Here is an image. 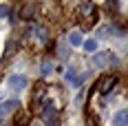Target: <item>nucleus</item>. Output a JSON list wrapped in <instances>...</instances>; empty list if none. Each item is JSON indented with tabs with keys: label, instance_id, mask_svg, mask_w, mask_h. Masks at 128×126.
<instances>
[{
	"label": "nucleus",
	"instance_id": "nucleus-1",
	"mask_svg": "<svg viewBox=\"0 0 128 126\" xmlns=\"http://www.w3.org/2000/svg\"><path fill=\"white\" fill-rule=\"evenodd\" d=\"M4 86L11 93H24V88H29V77L24 73H11V75L7 77Z\"/></svg>",
	"mask_w": 128,
	"mask_h": 126
},
{
	"label": "nucleus",
	"instance_id": "nucleus-2",
	"mask_svg": "<svg viewBox=\"0 0 128 126\" xmlns=\"http://www.w3.org/2000/svg\"><path fill=\"white\" fill-rule=\"evenodd\" d=\"M113 60H115V53H110V51H97L90 58V66L93 69H106V66L113 64Z\"/></svg>",
	"mask_w": 128,
	"mask_h": 126
},
{
	"label": "nucleus",
	"instance_id": "nucleus-3",
	"mask_svg": "<svg viewBox=\"0 0 128 126\" xmlns=\"http://www.w3.org/2000/svg\"><path fill=\"white\" fill-rule=\"evenodd\" d=\"M88 77V73H80L77 75L73 69H68V71H64V82L68 84V86H73V88H80L82 84H84V80Z\"/></svg>",
	"mask_w": 128,
	"mask_h": 126
},
{
	"label": "nucleus",
	"instance_id": "nucleus-4",
	"mask_svg": "<svg viewBox=\"0 0 128 126\" xmlns=\"http://www.w3.org/2000/svg\"><path fill=\"white\" fill-rule=\"evenodd\" d=\"M18 106H20V100H18V97H11V100L0 102V119H2V117H7L11 111H16Z\"/></svg>",
	"mask_w": 128,
	"mask_h": 126
},
{
	"label": "nucleus",
	"instance_id": "nucleus-5",
	"mask_svg": "<svg viewBox=\"0 0 128 126\" xmlns=\"http://www.w3.org/2000/svg\"><path fill=\"white\" fill-rule=\"evenodd\" d=\"M82 42H84V36H82V31H77V29L68 31V36H66V44H68L71 49H80V47H82Z\"/></svg>",
	"mask_w": 128,
	"mask_h": 126
},
{
	"label": "nucleus",
	"instance_id": "nucleus-6",
	"mask_svg": "<svg viewBox=\"0 0 128 126\" xmlns=\"http://www.w3.org/2000/svg\"><path fill=\"white\" fill-rule=\"evenodd\" d=\"M110 126H128V113H126V108H119V111L113 113V117H110Z\"/></svg>",
	"mask_w": 128,
	"mask_h": 126
},
{
	"label": "nucleus",
	"instance_id": "nucleus-7",
	"mask_svg": "<svg viewBox=\"0 0 128 126\" xmlns=\"http://www.w3.org/2000/svg\"><path fill=\"white\" fill-rule=\"evenodd\" d=\"M82 49L86 51V53H90V55H93V53H97V51H100V42H97L95 38H84V42H82Z\"/></svg>",
	"mask_w": 128,
	"mask_h": 126
},
{
	"label": "nucleus",
	"instance_id": "nucleus-8",
	"mask_svg": "<svg viewBox=\"0 0 128 126\" xmlns=\"http://www.w3.org/2000/svg\"><path fill=\"white\" fill-rule=\"evenodd\" d=\"M115 84H117V77H115V75L104 77V80H102V84H100V93H102V95H106V93H108L110 88L115 86Z\"/></svg>",
	"mask_w": 128,
	"mask_h": 126
},
{
	"label": "nucleus",
	"instance_id": "nucleus-9",
	"mask_svg": "<svg viewBox=\"0 0 128 126\" xmlns=\"http://www.w3.org/2000/svg\"><path fill=\"white\" fill-rule=\"evenodd\" d=\"M53 71H55L53 62H49V60H42V62H40V75L42 77H51Z\"/></svg>",
	"mask_w": 128,
	"mask_h": 126
},
{
	"label": "nucleus",
	"instance_id": "nucleus-10",
	"mask_svg": "<svg viewBox=\"0 0 128 126\" xmlns=\"http://www.w3.org/2000/svg\"><path fill=\"white\" fill-rule=\"evenodd\" d=\"M33 33H36V40L42 42V44L49 40V31H46V29H42V27H36V29H33Z\"/></svg>",
	"mask_w": 128,
	"mask_h": 126
},
{
	"label": "nucleus",
	"instance_id": "nucleus-11",
	"mask_svg": "<svg viewBox=\"0 0 128 126\" xmlns=\"http://www.w3.org/2000/svg\"><path fill=\"white\" fill-rule=\"evenodd\" d=\"M90 11H93V2H90V0H84L82 7H80V13L86 18V16H90Z\"/></svg>",
	"mask_w": 128,
	"mask_h": 126
},
{
	"label": "nucleus",
	"instance_id": "nucleus-12",
	"mask_svg": "<svg viewBox=\"0 0 128 126\" xmlns=\"http://www.w3.org/2000/svg\"><path fill=\"white\" fill-rule=\"evenodd\" d=\"M33 13H36V9H33V5H26V7H22V11H20V16L22 18H33Z\"/></svg>",
	"mask_w": 128,
	"mask_h": 126
},
{
	"label": "nucleus",
	"instance_id": "nucleus-13",
	"mask_svg": "<svg viewBox=\"0 0 128 126\" xmlns=\"http://www.w3.org/2000/svg\"><path fill=\"white\" fill-rule=\"evenodd\" d=\"M9 11H11V9H9V5H7V2H0V18H7Z\"/></svg>",
	"mask_w": 128,
	"mask_h": 126
},
{
	"label": "nucleus",
	"instance_id": "nucleus-14",
	"mask_svg": "<svg viewBox=\"0 0 128 126\" xmlns=\"http://www.w3.org/2000/svg\"><path fill=\"white\" fill-rule=\"evenodd\" d=\"M82 102H84V91H77V95L73 97V104L77 106V104H82Z\"/></svg>",
	"mask_w": 128,
	"mask_h": 126
},
{
	"label": "nucleus",
	"instance_id": "nucleus-15",
	"mask_svg": "<svg viewBox=\"0 0 128 126\" xmlns=\"http://www.w3.org/2000/svg\"><path fill=\"white\" fill-rule=\"evenodd\" d=\"M58 53H60L62 58H66V55H68V44H60V47H58Z\"/></svg>",
	"mask_w": 128,
	"mask_h": 126
},
{
	"label": "nucleus",
	"instance_id": "nucleus-16",
	"mask_svg": "<svg viewBox=\"0 0 128 126\" xmlns=\"http://www.w3.org/2000/svg\"><path fill=\"white\" fill-rule=\"evenodd\" d=\"M0 49H2V38H0Z\"/></svg>",
	"mask_w": 128,
	"mask_h": 126
}]
</instances>
